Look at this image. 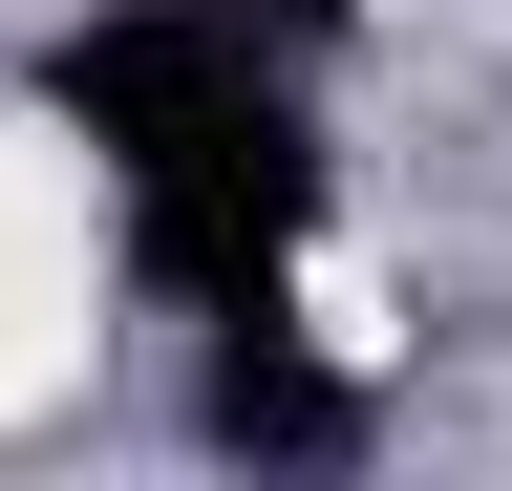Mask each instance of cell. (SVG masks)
I'll use <instances>...</instances> for the list:
<instances>
[{
    "instance_id": "1",
    "label": "cell",
    "mask_w": 512,
    "mask_h": 491,
    "mask_svg": "<svg viewBox=\"0 0 512 491\" xmlns=\"http://www.w3.org/2000/svg\"><path fill=\"white\" fill-rule=\"evenodd\" d=\"M43 129L107 171L150 299L235 321V299H299L320 257V107H299V43L235 22V0H128L43 65Z\"/></svg>"
},
{
    "instance_id": "2",
    "label": "cell",
    "mask_w": 512,
    "mask_h": 491,
    "mask_svg": "<svg viewBox=\"0 0 512 491\" xmlns=\"http://www.w3.org/2000/svg\"><path fill=\"white\" fill-rule=\"evenodd\" d=\"M214 449H363V385L299 342V299H235L214 321Z\"/></svg>"
},
{
    "instance_id": "3",
    "label": "cell",
    "mask_w": 512,
    "mask_h": 491,
    "mask_svg": "<svg viewBox=\"0 0 512 491\" xmlns=\"http://www.w3.org/2000/svg\"><path fill=\"white\" fill-rule=\"evenodd\" d=\"M235 22H278V43H320V22H342V0H235Z\"/></svg>"
}]
</instances>
